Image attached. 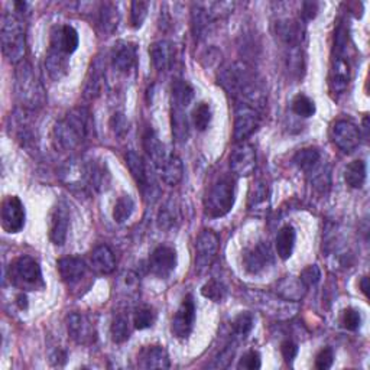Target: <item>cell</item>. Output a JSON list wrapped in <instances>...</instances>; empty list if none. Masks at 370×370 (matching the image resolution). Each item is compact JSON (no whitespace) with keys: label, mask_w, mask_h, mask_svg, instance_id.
<instances>
[{"label":"cell","mask_w":370,"mask_h":370,"mask_svg":"<svg viewBox=\"0 0 370 370\" xmlns=\"http://www.w3.org/2000/svg\"><path fill=\"white\" fill-rule=\"evenodd\" d=\"M112 65L119 73H129L137 60V48L133 42L119 41L112 50Z\"/></svg>","instance_id":"obj_21"},{"label":"cell","mask_w":370,"mask_h":370,"mask_svg":"<svg viewBox=\"0 0 370 370\" xmlns=\"http://www.w3.org/2000/svg\"><path fill=\"white\" fill-rule=\"evenodd\" d=\"M262 122V112L246 103H236L235 109V132L236 142H243L256 132Z\"/></svg>","instance_id":"obj_10"},{"label":"cell","mask_w":370,"mask_h":370,"mask_svg":"<svg viewBox=\"0 0 370 370\" xmlns=\"http://www.w3.org/2000/svg\"><path fill=\"white\" fill-rule=\"evenodd\" d=\"M235 184L231 176H221L211 185L204 199V210L208 217L220 218L231 211L236 200Z\"/></svg>","instance_id":"obj_5"},{"label":"cell","mask_w":370,"mask_h":370,"mask_svg":"<svg viewBox=\"0 0 370 370\" xmlns=\"http://www.w3.org/2000/svg\"><path fill=\"white\" fill-rule=\"evenodd\" d=\"M260 366H262L260 354L256 350H249L248 353H245L238 364L239 369H248V370H256L260 369Z\"/></svg>","instance_id":"obj_51"},{"label":"cell","mask_w":370,"mask_h":370,"mask_svg":"<svg viewBox=\"0 0 370 370\" xmlns=\"http://www.w3.org/2000/svg\"><path fill=\"white\" fill-rule=\"evenodd\" d=\"M201 294L214 302H221L227 294V290L220 281L211 280L201 288Z\"/></svg>","instance_id":"obj_46"},{"label":"cell","mask_w":370,"mask_h":370,"mask_svg":"<svg viewBox=\"0 0 370 370\" xmlns=\"http://www.w3.org/2000/svg\"><path fill=\"white\" fill-rule=\"evenodd\" d=\"M218 83L236 103H246L260 112L265 107V90L249 65L243 63L228 64L220 71Z\"/></svg>","instance_id":"obj_1"},{"label":"cell","mask_w":370,"mask_h":370,"mask_svg":"<svg viewBox=\"0 0 370 370\" xmlns=\"http://www.w3.org/2000/svg\"><path fill=\"white\" fill-rule=\"evenodd\" d=\"M194 322H196V302L193 295L189 294L182 300L179 308L176 310L172 318L171 333L176 339H187L194 329Z\"/></svg>","instance_id":"obj_11"},{"label":"cell","mask_w":370,"mask_h":370,"mask_svg":"<svg viewBox=\"0 0 370 370\" xmlns=\"http://www.w3.org/2000/svg\"><path fill=\"white\" fill-rule=\"evenodd\" d=\"M193 122L199 132H204L208 129L211 123V107L208 103H199L193 110Z\"/></svg>","instance_id":"obj_43"},{"label":"cell","mask_w":370,"mask_h":370,"mask_svg":"<svg viewBox=\"0 0 370 370\" xmlns=\"http://www.w3.org/2000/svg\"><path fill=\"white\" fill-rule=\"evenodd\" d=\"M155 318H157V314H155L154 308L147 307V305L141 307L134 312V318H133L134 327L137 330L149 329V327H152V324L155 322Z\"/></svg>","instance_id":"obj_44"},{"label":"cell","mask_w":370,"mask_h":370,"mask_svg":"<svg viewBox=\"0 0 370 370\" xmlns=\"http://www.w3.org/2000/svg\"><path fill=\"white\" fill-rule=\"evenodd\" d=\"M297 242V231L291 224L284 226L276 235L275 246H276V253L282 260H287L292 256L294 248Z\"/></svg>","instance_id":"obj_32"},{"label":"cell","mask_w":370,"mask_h":370,"mask_svg":"<svg viewBox=\"0 0 370 370\" xmlns=\"http://www.w3.org/2000/svg\"><path fill=\"white\" fill-rule=\"evenodd\" d=\"M120 15L113 4H103L99 11V26L107 35L113 33L119 25Z\"/></svg>","instance_id":"obj_38"},{"label":"cell","mask_w":370,"mask_h":370,"mask_svg":"<svg viewBox=\"0 0 370 370\" xmlns=\"http://www.w3.org/2000/svg\"><path fill=\"white\" fill-rule=\"evenodd\" d=\"M194 99V88L185 80H175L171 88V105L187 109Z\"/></svg>","instance_id":"obj_36"},{"label":"cell","mask_w":370,"mask_h":370,"mask_svg":"<svg viewBox=\"0 0 370 370\" xmlns=\"http://www.w3.org/2000/svg\"><path fill=\"white\" fill-rule=\"evenodd\" d=\"M149 54L158 71H166L174 65L175 48L169 41H157L151 45Z\"/></svg>","instance_id":"obj_30"},{"label":"cell","mask_w":370,"mask_h":370,"mask_svg":"<svg viewBox=\"0 0 370 370\" xmlns=\"http://www.w3.org/2000/svg\"><path fill=\"white\" fill-rule=\"evenodd\" d=\"M149 270L159 280H166V278L176 268V252L174 248L161 245L158 246L149 256Z\"/></svg>","instance_id":"obj_17"},{"label":"cell","mask_w":370,"mask_h":370,"mask_svg":"<svg viewBox=\"0 0 370 370\" xmlns=\"http://www.w3.org/2000/svg\"><path fill=\"white\" fill-rule=\"evenodd\" d=\"M305 292L307 287L301 282L300 278L285 276L284 280L276 284V294L287 301L298 302L304 298Z\"/></svg>","instance_id":"obj_31"},{"label":"cell","mask_w":370,"mask_h":370,"mask_svg":"<svg viewBox=\"0 0 370 370\" xmlns=\"http://www.w3.org/2000/svg\"><path fill=\"white\" fill-rule=\"evenodd\" d=\"M157 221H158V227L165 231H169V230L178 227V224L181 221V214H179V208H178L176 203L172 199L168 200L161 207Z\"/></svg>","instance_id":"obj_37"},{"label":"cell","mask_w":370,"mask_h":370,"mask_svg":"<svg viewBox=\"0 0 370 370\" xmlns=\"http://www.w3.org/2000/svg\"><path fill=\"white\" fill-rule=\"evenodd\" d=\"M103 80H105V61L102 57H96V60L91 63L88 70V75L84 87V97L88 100H95L102 92Z\"/></svg>","instance_id":"obj_27"},{"label":"cell","mask_w":370,"mask_h":370,"mask_svg":"<svg viewBox=\"0 0 370 370\" xmlns=\"http://www.w3.org/2000/svg\"><path fill=\"white\" fill-rule=\"evenodd\" d=\"M321 161V154L318 152V149L315 148H304L301 151H298L294 157V164L305 171L307 174L311 172Z\"/></svg>","instance_id":"obj_40"},{"label":"cell","mask_w":370,"mask_h":370,"mask_svg":"<svg viewBox=\"0 0 370 370\" xmlns=\"http://www.w3.org/2000/svg\"><path fill=\"white\" fill-rule=\"evenodd\" d=\"M18 305H19L21 310H26V307H28V298H26V295L21 294V295L18 297Z\"/></svg>","instance_id":"obj_57"},{"label":"cell","mask_w":370,"mask_h":370,"mask_svg":"<svg viewBox=\"0 0 370 370\" xmlns=\"http://www.w3.org/2000/svg\"><path fill=\"white\" fill-rule=\"evenodd\" d=\"M70 210L65 203H58L50 217V239L54 245L63 246L68 236Z\"/></svg>","instance_id":"obj_19"},{"label":"cell","mask_w":370,"mask_h":370,"mask_svg":"<svg viewBox=\"0 0 370 370\" xmlns=\"http://www.w3.org/2000/svg\"><path fill=\"white\" fill-rule=\"evenodd\" d=\"M334 352L332 347H324L315 357V367L318 370H327L333 366Z\"/></svg>","instance_id":"obj_52"},{"label":"cell","mask_w":370,"mask_h":370,"mask_svg":"<svg viewBox=\"0 0 370 370\" xmlns=\"http://www.w3.org/2000/svg\"><path fill=\"white\" fill-rule=\"evenodd\" d=\"M25 227V207L19 197L9 196L2 203V228L15 235Z\"/></svg>","instance_id":"obj_14"},{"label":"cell","mask_w":370,"mask_h":370,"mask_svg":"<svg viewBox=\"0 0 370 370\" xmlns=\"http://www.w3.org/2000/svg\"><path fill=\"white\" fill-rule=\"evenodd\" d=\"M110 127L116 136L123 137L129 132V122L123 113H115L110 119Z\"/></svg>","instance_id":"obj_53"},{"label":"cell","mask_w":370,"mask_h":370,"mask_svg":"<svg viewBox=\"0 0 370 370\" xmlns=\"http://www.w3.org/2000/svg\"><path fill=\"white\" fill-rule=\"evenodd\" d=\"M249 295L252 297V301L258 308H260L265 314H269L276 318H291L297 311L298 307L292 301H287L281 298L280 295L265 294L260 291H250Z\"/></svg>","instance_id":"obj_9"},{"label":"cell","mask_w":370,"mask_h":370,"mask_svg":"<svg viewBox=\"0 0 370 370\" xmlns=\"http://www.w3.org/2000/svg\"><path fill=\"white\" fill-rule=\"evenodd\" d=\"M90 260H91L92 269L100 273H105V275H109L116 269L115 255H113L112 249L106 245L97 246L95 250H92Z\"/></svg>","instance_id":"obj_33"},{"label":"cell","mask_w":370,"mask_h":370,"mask_svg":"<svg viewBox=\"0 0 370 370\" xmlns=\"http://www.w3.org/2000/svg\"><path fill=\"white\" fill-rule=\"evenodd\" d=\"M350 83L349 60V32L343 22L339 23L334 33V56L330 71V90L333 95H343Z\"/></svg>","instance_id":"obj_3"},{"label":"cell","mask_w":370,"mask_h":370,"mask_svg":"<svg viewBox=\"0 0 370 370\" xmlns=\"http://www.w3.org/2000/svg\"><path fill=\"white\" fill-rule=\"evenodd\" d=\"M369 278L367 276H363L361 278V281H360V290H361V292L366 295V297H369V292H367V290H369Z\"/></svg>","instance_id":"obj_56"},{"label":"cell","mask_w":370,"mask_h":370,"mask_svg":"<svg viewBox=\"0 0 370 370\" xmlns=\"http://www.w3.org/2000/svg\"><path fill=\"white\" fill-rule=\"evenodd\" d=\"M235 4L230 2H206L193 5V31L196 38L207 35L210 26L218 18L233 12Z\"/></svg>","instance_id":"obj_8"},{"label":"cell","mask_w":370,"mask_h":370,"mask_svg":"<svg viewBox=\"0 0 370 370\" xmlns=\"http://www.w3.org/2000/svg\"><path fill=\"white\" fill-rule=\"evenodd\" d=\"M0 39L5 58L12 64L23 63L26 56V29L21 18L14 14L4 15Z\"/></svg>","instance_id":"obj_4"},{"label":"cell","mask_w":370,"mask_h":370,"mask_svg":"<svg viewBox=\"0 0 370 370\" xmlns=\"http://www.w3.org/2000/svg\"><path fill=\"white\" fill-rule=\"evenodd\" d=\"M91 130V115L87 107H75L68 112L54 127V142L61 151L78 148Z\"/></svg>","instance_id":"obj_2"},{"label":"cell","mask_w":370,"mask_h":370,"mask_svg":"<svg viewBox=\"0 0 370 370\" xmlns=\"http://www.w3.org/2000/svg\"><path fill=\"white\" fill-rule=\"evenodd\" d=\"M9 276L11 282L21 290L35 291L45 287L41 266L32 256L23 255L15 259L14 263H11Z\"/></svg>","instance_id":"obj_7"},{"label":"cell","mask_w":370,"mask_h":370,"mask_svg":"<svg viewBox=\"0 0 370 370\" xmlns=\"http://www.w3.org/2000/svg\"><path fill=\"white\" fill-rule=\"evenodd\" d=\"M112 340L117 344L125 343L130 337V327H129V319L125 315H117L110 327Z\"/></svg>","instance_id":"obj_42"},{"label":"cell","mask_w":370,"mask_h":370,"mask_svg":"<svg viewBox=\"0 0 370 370\" xmlns=\"http://www.w3.org/2000/svg\"><path fill=\"white\" fill-rule=\"evenodd\" d=\"M78 43H80V38L74 26L63 25L53 31L51 46H56L57 50H60L67 57H70L77 51Z\"/></svg>","instance_id":"obj_23"},{"label":"cell","mask_w":370,"mask_h":370,"mask_svg":"<svg viewBox=\"0 0 370 370\" xmlns=\"http://www.w3.org/2000/svg\"><path fill=\"white\" fill-rule=\"evenodd\" d=\"M230 169L238 176H249L256 169V151L252 145L240 142L230 154Z\"/></svg>","instance_id":"obj_16"},{"label":"cell","mask_w":370,"mask_h":370,"mask_svg":"<svg viewBox=\"0 0 370 370\" xmlns=\"http://www.w3.org/2000/svg\"><path fill=\"white\" fill-rule=\"evenodd\" d=\"M292 112L301 117H311L315 113V103L305 95H298L292 100Z\"/></svg>","instance_id":"obj_45"},{"label":"cell","mask_w":370,"mask_h":370,"mask_svg":"<svg viewBox=\"0 0 370 370\" xmlns=\"http://www.w3.org/2000/svg\"><path fill=\"white\" fill-rule=\"evenodd\" d=\"M11 132H15V136L18 141L22 144V147L31 149L36 139H35V130L32 129L31 120H29V110L26 109H18L14 115H11Z\"/></svg>","instance_id":"obj_22"},{"label":"cell","mask_w":370,"mask_h":370,"mask_svg":"<svg viewBox=\"0 0 370 370\" xmlns=\"http://www.w3.org/2000/svg\"><path fill=\"white\" fill-rule=\"evenodd\" d=\"M142 144H144V149H145L147 155L149 157V159L152 161L155 168L159 171L162 168V165L165 164L168 154L165 152L164 145L161 144L158 134L155 133V130L152 127L145 129L144 136H142Z\"/></svg>","instance_id":"obj_29"},{"label":"cell","mask_w":370,"mask_h":370,"mask_svg":"<svg viewBox=\"0 0 370 370\" xmlns=\"http://www.w3.org/2000/svg\"><path fill=\"white\" fill-rule=\"evenodd\" d=\"M253 329V315L250 312H242L233 319V332L239 337H246Z\"/></svg>","instance_id":"obj_47"},{"label":"cell","mask_w":370,"mask_h":370,"mask_svg":"<svg viewBox=\"0 0 370 370\" xmlns=\"http://www.w3.org/2000/svg\"><path fill=\"white\" fill-rule=\"evenodd\" d=\"M149 9V4L147 2H133L130 6V25L132 28H141L144 21L147 19Z\"/></svg>","instance_id":"obj_48"},{"label":"cell","mask_w":370,"mask_h":370,"mask_svg":"<svg viewBox=\"0 0 370 370\" xmlns=\"http://www.w3.org/2000/svg\"><path fill=\"white\" fill-rule=\"evenodd\" d=\"M300 280H301V282L307 287V290H308L310 287H315V285L319 282V280H321V270H319V268H318L317 265H311V266L305 268V269L301 272V275H300Z\"/></svg>","instance_id":"obj_50"},{"label":"cell","mask_w":370,"mask_h":370,"mask_svg":"<svg viewBox=\"0 0 370 370\" xmlns=\"http://www.w3.org/2000/svg\"><path fill=\"white\" fill-rule=\"evenodd\" d=\"M272 262L273 255L268 242H259L253 248L248 249L243 255V266L252 275L263 272L269 265H272Z\"/></svg>","instance_id":"obj_20"},{"label":"cell","mask_w":370,"mask_h":370,"mask_svg":"<svg viewBox=\"0 0 370 370\" xmlns=\"http://www.w3.org/2000/svg\"><path fill=\"white\" fill-rule=\"evenodd\" d=\"M171 126H172V136L178 144L187 142L190 127H189V119L185 115V109L171 106Z\"/></svg>","instance_id":"obj_35"},{"label":"cell","mask_w":370,"mask_h":370,"mask_svg":"<svg viewBox=\"0 0 370 370\" xmlns=\"http://www.w3.org/2000/svg\"><path fill=\"white\" fill-rule=\"evenodd\" d=\"M366 162L361 159L353 161L347 165L344 172V179L349 187L352 189H361L366 182Z\"/></svg>","instance_id":"obj_39"},{"label":"cell","mask_w":370,"mask_h":370,"mask_svg":"<svg viewBox=\"0 0 370 370\" xmlns=\"http://www.w3.org/2000/svg\"><path fill=\"white\" fill-rule=\"evenodd\" d=\"M67 330L70 337L81 346H90L96 342V329L84 314L71 312L67 315Z\"/></svg>","instance_id":"obj_13"},{"label":"cell","mask_w":370,"mask_h":370,"mask_svg":"<svg viewBox=\"0 0 370 370\" xmlns=\"http://www.w3.org/2000/svg\"><path fill=\"white\" fill-rule=\"evenodd\" d=\"M360 322H361V317L360 312L354 308H346L343 311L342 315V324L343 327L349 332H356L360 327Z\"/></svg>","instance_id":"obj_49"},{"label":"cell","mask_w":370,"mask_h":370,"mask_svg":"<svg viewBox=\"0 0 370 370\" xmlns=\"http://www.w3.org/2000/svg\"><path fill=\"white\" fill-rule=\"evenodd\" d=\"M125 161H126V165H127L134 182L137 184V187L141 189L145 194L152 196L155 184L152 181V176L149 174L148 165L144 161V158L133 151H129L125 157Z\"/></svg>","instance_id":"obj_18"},{"label":"cell","mask_w":370,"mask_h":370,"mask_svg":"<svg viewBox=\"0 0 370 370\" xmlns=\"http://www.w3.org/2000/svg\"><path fill=\"white\" fill-rule=\"evenodd\" d=\"M332 139L340 151L350 154L360 144V130L350 120H337L332 127Z\"/></svg>","instance_id":"obj_15"},{"label":"cell","mask_w":370,"mask_h":370,"mask_svg":"<svg viewBox=\"0 0 370 370\" xmlns=\"http://www.w3.org/2000/svg\"><path fill=\"white\" fill-rule=\"evenodd\" d=\"M159 172H161L162 181L166 185H169V187H175V185H178L184 176L182 161L175 154H169L165 164L159 169Z\"/></svg>","instance_id":"obj_34"},{"label":"cell","mask_w":370,"mask_h":370,"mask_svg":"<svg viewBox=\"0 0 370 370\" xmlns=\"http://www.w3.org/2000/svg\"><path fill=\"white\" fill-rule=\"evenodd\" d=\"M318 12V5L317 4H312V2H307L302 5V16L307 19V21H311L315 18Z\"/></svg>","instance_id":"obj_55"},{"label":"cell","mask_w":370,"mask_h":370,"mask_svg":"<svg viewBox=\"0 0 370 370\" xmlns=\"http://www.w3.org/2000/svg\"><path fill=\"white\" fill-rule=\"evenodd\" d=\"M134 211V201L130 196H120L115 204L113 218L116 223H125Z\"/></svg>","instance_id":"obj_41"},{"label":"cell","mask_w":370,"mask_h":370,"mask_svg":"<svg viewBox=\"0 0 370 370\" xmlns=\"http://www.w3.org/2000/svg\"><path fill=\"white\" fill-rule=\"evenodd\" d=\"M249 211L256 216H263L269 208V185L265 178H256L249 191Z\"/></svg>","instance_id":"obj_25"},{"label":"cell","mask_w":370,"mask_h":370,"mask_svg":"<svg viewBox=\"0 0 370 370\" xmlns=\"http://www.w3.org/2000/svg\"><path fill=\"white\" fill-rule=\"evenodd\" d=\"M218 238L211 230H204L196 242V270L204 273L217 258Z\"/></svg>","instance_id":"obj_12"},{"label":"cell","mask_w":370,"mask_h":370,"mask_svg":"<svg viewBox=\"0 0 370 370\" xmlns=\"http://www.w3.org/2000/svg\"><path fill=\"white\" fill-rule=\"evenodd\" d=\"M16 96L22 109L29 112L45 105V90L28 63H21L16 71Z\"/></svg>","instance_id":"obj_6"},{"label":"cell","mask_w":370,"mask_h":370,"mask_svg":"<svg viewBox=\"0 0 370 370\" xmlns=\"http://www.w3.org/2000/svg\"><path fill=\"white\" fill-rule=\"evenodd\" d=\"M137 364L142 369H168L171 361L168 352L162 346H148L139 352Z\"/></svg>","instance_id":"obj_28"},{"label":"cell","mask_w":370,"mask_h":370,"mask_svg":"<svg viewBox=\"0 0 370 370\" xmlns=\"http://www.w3.org/2000/svg\"><path fill=\"white\" fill-rule=\"evenodd\" d=\"M58 272L61 280L67 285L78 284L87 273V265L83 259L75 256H67L58 260Z\"/></svg>","instance_id":"obj_24"},{"label":"cell","mask_w":370,"mask_h":370,"mask_svg":"<svg viewBox=\"0 0 370 370\" xmlns=\"http://www.w3.org/2000/svg\"><path fill=\"white\" fill-rule=\"evenodd\" d=\"M304 26L301 22L294 19H285L276 23V35L287 48H297L302 45L304 41Z\"/></svg>","instance_id":"obj_26"},{"label":"cell","mask_w":370,"mask_h":370,"mask_svg":"<svg viewBox=\"0 0 370 370\" xmlns=\"http://www.w3.org/2000/svg\"><path fill=\"white\" fill-rule=\"evenodd\" d=\"M281 353H282L285 361L291 363L297 357V354H298V346L292 340H285L281 344Z\"/></svg>","instance_id":"obj_54"}]
</instances>
